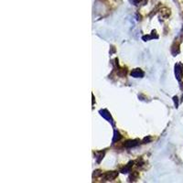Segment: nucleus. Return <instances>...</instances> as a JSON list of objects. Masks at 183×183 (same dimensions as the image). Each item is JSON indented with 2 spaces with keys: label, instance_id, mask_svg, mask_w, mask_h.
I'll use <instances>...</instances> for the list:
<instances>
[{
  "label": "nucleus",
  "instance_id": "nucleus-1",
  "mask_svg": "<svg viewBox=\"0 0 183 183\" xmlns=\"http://www.w3.org/2000/svg\"><path fill=\"white\" fill-rule=\"evenodd\" d=\"M175 74H176L177 79L178 81H180L182 76H183V66H182L181 63H178L175 66Z\"/></svg>",
  "mask_w": 183,
  "mask_h": 183
},
{
  "label": "nucleus",
  "instance_id": "nucleus-2",
  "mask_svg": "<svg viewBox=\"0 0 183 183\" xmlns=\"http://www.w3.org/2000/svg\"><path fill=\"white\" fill-rule=\"evenodd\" d=\"M131 75L135 78H139V77H143L144 76V72L140 70V69H135L131 72Z\"/></svg>",
  "mask_w": 183,
  "mask_h": 183
},
{
  "label": "nucleus",
  "instance_id": "nucleus-3",
  "mask_svg": "<svg viewBox=\"0 0 183 183\" xmlns=\"http://www.w3.org/2000/svg\"><path fill=\"white\" fill-rule=\"evenodd\" d=\"M138 140H130V141H127L125 144V147H127V148H130V147H135V146H136L137 144H138Z\"/></svg>",
  "mask_w": 183,
  "mask_h": 183
},
{
  "label": "nucleus",
  "instance_id": "nucleus-4",
  "mask_svg": "<svg viewBox=\"0 0 183 183\" xmlns=\"http://www.w3.org/2000/svg\"><path fill=\"white\" fill-rule=\"evenodd\" d=\"M101 115H103V116H105V118H110V114H108V112L107 111H105V110H104V111H101Z\"/></svg>",
  "mask_w": 183,
  "mask_h": 183
},
{
  "label": "nucleus",
  "instance_id": "nucleus-5",
  "mask_svg": "<svg viewBox=\"0 0 183 183\" xmlns=\"http://www.w3.org/2000/svg\"><path fill=\"white\" fill-rule=\"evenodd\" d=\"M120 138H121V135H119V133L117 132V139L119 140ZM115 140H116V132H115V137H114V140H113V141L115 142Z\"/></svg>",
  "mask_w": 183,
  "mask_h": 183
}]
</instances>
